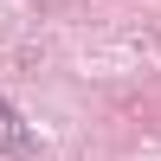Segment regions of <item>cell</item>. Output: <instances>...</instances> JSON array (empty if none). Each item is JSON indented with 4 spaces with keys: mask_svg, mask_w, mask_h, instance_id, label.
<instances>
[{
    "mask_svg": "<svg viewBox=\"0 0 161 161\" xmlns=\"http://www.w3.org/2000/svg\"><path fill=\"white\" fill-rule=\"evenodd\" d=\"M32 148H39V142H32V129H26V116L0 97V155H7V161H26Z\"/></svg>",
    "mask_w": 161,
    "mask_h": 161,
    "instance_id": "obj_1",
    "label": "cell"
}]
</instances>
